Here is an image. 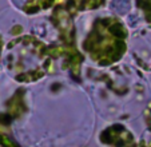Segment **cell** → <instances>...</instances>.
I'll use <instances>...</instances> for the list:
<instances>
[{"label": "cell", "instance_id": "obj_1", "mask_svg": "<svg viewBox=\"0 0 151 147\" xmlns=\"http://www.w3.org/2000/svg\"><path fill=\"white\" fill-rule=\"evenodd\" d=\"M9 120H11V118L7 115H0V122L3 123V125H8Z\"/></svg>", "mask_w": 151, "mask_h": 147}]
</instances>
